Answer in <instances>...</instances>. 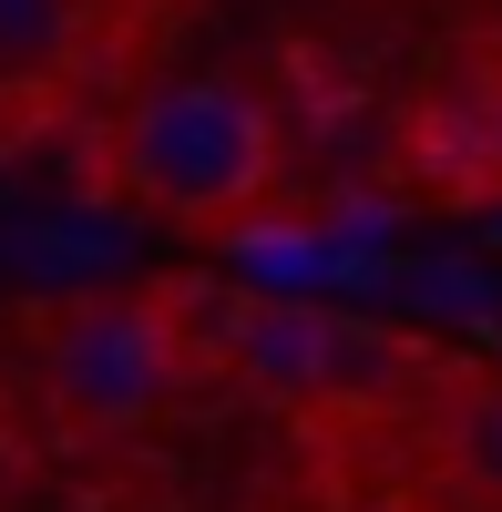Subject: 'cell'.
<instances>
[{
  "label": "cell",
  "mask_w": 502,
  "mask_h": 512,
  "mask_svg": "<svg viewBox=\"0 0 502 512\" xmlns=\"http://www.w3.org/2000/svg\"><path fill=\"white\" fill-rule=\"evenodd\" d=\"M113 164H123V195L154 216H236L277 164V123L236 82H154L123 113Z\"/></svg>",
  "instance_id": "cell-1"
},
{
  "label": "cell",
  "mask_w": 502,
  "mask_h": 512,
  "mask_svg": "<svg viewBox=\"0 0 502 512\" xmlns=\"http://www.w3.org/2000/svg\"><path fill=\"white\" fill-rule=\"evenodd\" d=\"M41 379L62 390V410L123 431L185 390V338L164 318V297H72L41 338Z\"/></svg>",
  "instance_id": "cell-2"
},
{
  "label": "cell",
  "mask_w": 502,
  "mask_h": 512,
  "mask_svg": "<svg viewBox=\"0 0 502 512\" xmlns=\"http://www.w3.org/2000/svg\"><path fill=\"white\" fill-rule=\"evenodd\" d=\"M328 328H339V308H318V297H246L226 369L277 390V400H318L328 390Z\"/></svg>",
  "instance_id": "cell-3"
},
{
  "label": "cell",
  "mask_w": 502,
  "mask_h": 512,
  "mask_svg": "<svg viewBox=\"0 0 502 512\" xmlns=\"http://www.w3.org/2000/svg\"><path fill=\"white\" fill-rule=\"evenodd\" d=\"M134 256V236H123L103 205H52V216H31L21 226V246H11V267L31 277V287H93L103 297V277Z\"/></svg>",
  "instance_id": "cell-4"
},
{
  "label": "cell",
  "mask_w": 502,
  "mask_h": 512,
  "mask_svg": "<svg viewBox=\"0 0 502 512\" xmlns=\"http://www.w3.org/2000/svg\"><path fill=\"white\" fill-rule=\"evenodd\" d=\"M421 175H431L441 195H482V185H492V93H482V103H441V113L421 123Z\"/></svg>",
  "instance_id": "cell-5"
},
{
  "label": "cell",
  "mask_w": 502,
  "mask_h": 512,
  "mask_svg": "<svg viewBox=\"0 0 502 512\" xmlns=\"http://www.w3.org/2000/svg\"><path fill=\"white\" fill-rule=\"evenodd\" d=\"M390 297H410V308L431 318H472V328H502V277L472 267V256H421V267H400Z\"/></svg>",
  "instance_id": "cell-6"
},
{
  "label": "cell",
  "mask_w": 502,
  "mask_h": 512,
  "mask_svg": "<svg viewBox=\"0 0 502 512\" xmlns=\"http://www.w3.org/2000/svg\"><path fill=\"white\" fill-rule=\"evenodd\" d=\"M226 256H236L267 297H308V287L328 277V236H318V226H236Z\"/></svg>",
  "instance_id": "cell-7"
},
{
  "label": "cell",
  "mask_w": 502,
  "mask_h": 512,
  "mask_svg": "<svg viewBox=\"0 0 502 512\" xmlns=\"http://www.w3.org/2000/svg\"><path fill=\"white\" fill-rule=\"evenodd\" d=\"M72 41H82V0H0V82L72 62Z\"/></svg>",
  "instance_id": "cell-8"
},
{
  "label": "cell",
  "mask_w": 502,
  "mask_h": 512,
  "mask_svg": "<svg viewBox=\"0 0 502 512\" xmlns=\"http://www.w3.org/2000/svg\"><path fill=\"white\" fill-rule=\"evenodd\" d=\"M400 369H410V349H400L390 328H369V318H339V328H328V390L380 400V390H400Z\"/></svg>",
  "instance_id": "cell-9"
},
{
  "label": "cell",
  "mask_w": 502,
  "mask_h": 512,
  "mask_svg": "<svg viewBox=\"0 0 502 512\" xmlns=\"http://www.w3.org/2000/svg\"><path fill=\"white\" fill-rule=\"evenodd\" d=\"M451 461H462V482L502 502V390L462 400V420H451Z\"/></svg>",
  "instance_id": "cell-10"
},
{
  "label": "cell",
  "mask_w": 502,
  "mask_h": 512,
  "mask_svg": "<svg viewBox=\"0 0 502 512\" xmlns=\"http://www.w3.org/2000/svg\"><path fill=\"white\" fill-rule=\"evenodd\" d=\"M390 226H400V216H390L380 195H339V205H328V236H339V246H369V256H380Z\"/></svg>",
  "instance_id": "cell-11"
},
{
  "label": "cell",
  "mask_w": 502,
  "mask_h": 512,
  "mask_svg": "<svg viewBox=\"0 0 502 512\" xmlns=\"http://www.w3.org/2000/svg\"><path fill=\"white\" fill-rule=\"evenodd\" d=\"M492 185H502V93H492Z\"/></svg>",
  "instance_id": "cell-12"
}]
</instances>
